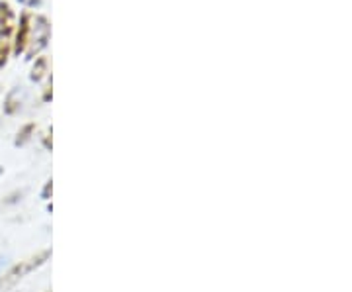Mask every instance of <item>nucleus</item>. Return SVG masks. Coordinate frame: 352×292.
<instances>
[{"label":"nucleus","instance_id":"nucleus-1","mask_svg":"<svg viewBox=\"0 0 352 292\" xmlns=\"http://www.w3.org/2000/svg\"><path fill=\"white\" fill-rule=\"evenodd\" d=\"M14 41V12L8 2H0V67L6 63Z\"/></svg>","mask_w":352,"mask_h":292},{"label":"nucleus","instance_id":"nucleus-2","mask_svg":"<svg viewBox=\"0 0 352 292\" xmlns=\"http://www.w3.org/2000/svg\"><path fill=\"white\" fill-rule=\"evenodd\" d=\"M50 39V22L43 16H32L30 18V36H28V48L25 53L34 55L41 48H45Z\"/></svg>","mask_w":352,"mask_h":292},{"label":"nucleus","instance_id":"nucleus-3","mask_svg":"<svg viewBox=\"0 0 352 292\" xmlns=\"http://www.w3.org/2000/svg\"><path fill=\"white\" fill-rule=\"evenodd\" d=\"M30 18L32 14H22L20 18V28H18V34H16V39H14V51L16 53H25V48H28V36H30Z\"/></svg>","mask_w":352,"mask_h":292},{"label":"nucleus","instance_id":"nucleus-4","mask_svg":"<svg viewBox=\"0 0 352 292\" xmlns=\"http://www.w3.org/2000/svg\"><path fill=\"white\" fill-rule=\"evenodd\" d=\"M22 2H32V4H38L39 0H22Z\"/></svg>","mask_w":352,"mask_h":292}]
</instances>
